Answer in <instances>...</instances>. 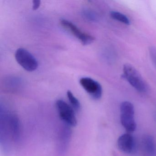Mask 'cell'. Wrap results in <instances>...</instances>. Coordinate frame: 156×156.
<instances>
[{
  "mask_svg": "<svg viewBox=\"0 0 156 156\" xmlns=\"http://www.w3.org/2000/svg\"><path fill=\"white\" fill-rule=\"evenodd\" d=\"M123 77L134 87L140 92L145 93L147 86L138 71L131 65L126 64L123 67Z\"/></svg>",
  "mask_w": 156,
  "mask_h": 156,
  "instance_id": "cell-1",
  "label": "cell"
},
{
  "mask_svg": "<svg viewBox=\"0 0 156 156\" xmlns=\"http://www.w3.org/2000/svg\"><path fill=\"white\" fill-rule=\"evenodd\" d=\"M120 122L122 126L128 132L135 131L136 124L134 119L135 110L132 104L124 101L120 106Z\"/></svg>",
  "mask_w": 156,
  "mask_h": 156,
  "instance_id": "cell-2",
  "label": "cell"
},
{
  "mask_svg": "<svg viewBox=\"0 0 156 156\" xmlns=\"http://www.w3.org/2000/svg\"><path fill=\"white\" fill-rule=\"evenodd\" d=\"M15 57L17 62L26 71L33 72L38 68L39 65L36 58L23 48H19L16 51Z\"/></svg>",
  "mask_w": 156,
  "mask_h": 156,
  "instance_id": "cell-3",
  "label": "cell"
},
{
  "mask_svg": "<svg viewBox=\"0 0 156 156\" xmlns=\"http://www.w3.org/2000/svg\"><path fill=\"white\" fill-rule=\"evenodd\" d=\"M55 106L62 120L67 126H75L77 124V119L75 110L72 106L62 100H57Z\"/></svg>",
  "mask_w": 156,
  "mask_h": 156,
  "instance_id": "cell-4",
  "label": "cell"
},
{
  "mask_svg": "<svg viewBox=\"0 0 156 156\" xmlns=\"http://www.w3.org/2000/svg\"><path fill=\"white\" fill-rule=\"evenodd\" d=\"M61 25L78 39L83 45H88L94 41V36L81 30L77 26L67 20L62 19L60 21Z\"/></svg>",
  "mask_w": 156,
  "mask_h": 156,
  "instance_id": "cell-5",
  "label": "cell"
},
{
  "mask_svg": "<svg viewBox=\"0 0 156 156\" xmlns=\"http://www.w3.org/2000/svg\"><path fill=\"white\" fill-rule=\"evenodd\" d=\"M80 84L89 95L97 100L100 99L102 95V88L99 83L90 77L81 78Z\"/></svg>",
  "mask_w": 156,
  "mask_h": 156,
  "instance_id": "cell-6",
  "label": "cell"
},
{
  "mask_svg": "<svg viewBox=\"0 0 156 156\" xmlns=\"http://www.w3.org/2000/svg\"><path fill=\"white\" fill-rule=\"evenodd\" d=\"M119 148L126 153H133L136 149V142L133 136L129 133L123 134L119 137L117 140Z\"/></svg>",
  "mask_w": 156,
  "mask_h": 156,
  "instance_id": "cell-7",
  "label": "cell"
},
{
  "mask_svg": "<svg viewBox=\"0 0 156 156\" xmlns=\"http://www.w3.org/2000/svg\"><path fill=\"white\" fill-rule=\"evenodd\" d=\"M141 146L144 156H156V143L152 136L144 135L141 140Z\"/></svg>",
  "mask_w": 156,
  "mask_h": 156,
  "instance_id": "cell-8",
  "label": "cell"
},
{
  "mask_svg": "<svg viewBox=\"0 0 156 156\" xmlns=\"http://www.w3.org/2000/svg\"><path fill=\"white\" fill-rule=\"evenodd\" d=\"M9 124L12 133V138L14 140L18 141L20 138V123L18 116L15 114L10 115Z\"/></svg>",
  "mask_w": 156,
  "mask_h": 156,
  "instance_id": "cell-9",
  "label": "cell"
},
{
  "mask_svg": "<svg viewBox=\"0 0 156 156\" xmlns=\"http://www.w3.org/2000/svg\"><path fill=\"white\" fill-rule=\"evenodd\" d=\"M67 96L68 100L71 104L72 108H73L75 111L78 112L81 108V104L79 100L74 96L72 92L70 90L67 92Z\"/></svg>",
  "mask_w": 156,
  "mask_h": 156,
  "instance_id": "cell-10",
  "label": "cell"
},
{
  "mask_svg": "<svg viewBox=\"0 0 156 156\" xmlns=\"http://www.w3.org/2000/svg\"><path fill=\"white\" fill-rule=\"evenodd\" d=\"M110 16L114 20L126 25L130 24L129 19L127 16L118 12L112 11L110 12Z\"/></svg>",
  "mask_w": 156,
  "mask_h": 156,
  "instance_id": "cell-11",
  "label": "cell"
},
{
  "mask_svg": "<svg viewBox=\"0 0 156 156\" xmlns=\"http://www.w3.org/2000/svg\"><path fill=\"white\" fill-rule=\"evenodd\" d=\"M149 52L151 58L153 63L156 66V48H155V47H151L149 50Z\"/></svg>",
  "mask_w": 156,
  "mask_h": 156,
  "instance_id": "cell-12",
  "label": "cell"
},
{
  "mask_svg": "<svg viewBox=\"0 0 156 156\" xmlns=\"http://www.w3.org/2000/svg\"><path fill=\"white\" fill-rule=\"evenodd\" d=\"M41 2L39 0H34V1H33V9L34 10H36L38 9L40 7V5H41Z\"/></svg>",
  "mask_w": 156,
  "mask_h": 156,
  "instance_id": "cell-13",
  "label": "cell"
}]
</instances>
